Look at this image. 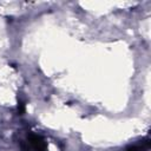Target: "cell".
<instances>
[{
    "label": "cell",
    "instance_id": "2",
    "mask_svg": "<svg viewBox=\"0 0 151 151\" xmlns=\"http://www.w3.org/2000/svg\"><path fill=\"white\" fill-rule=\"evenodd\" d=\"M17 111H18V114H24V112H25V104H24V101H21V100L18 101Z\"/></svg>",
    "mask_w": 151,
    "mask_h": 151
},
{
    "label": "cell",
    "instance_id": "1",
    "mask_svg": "<svg viewBox=\"0 0 151 151\" xmlns=\"http://www.w3.org/2000/svg\"><path fill=\"white\" fill-rule=\"evenodd\" d=\"M151 146V142L149 138H145L144 140H142L138 144H133V145H129L125 151H149Z\"/></svg>",
    "mask_w": 151,
    "mask_h": 151
}]
</instances>
